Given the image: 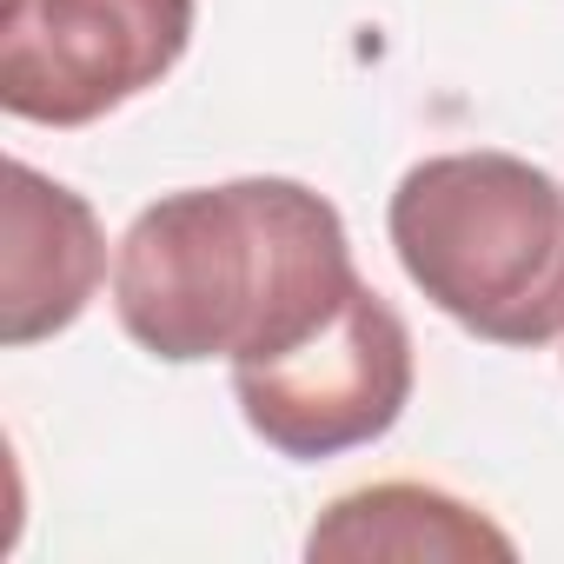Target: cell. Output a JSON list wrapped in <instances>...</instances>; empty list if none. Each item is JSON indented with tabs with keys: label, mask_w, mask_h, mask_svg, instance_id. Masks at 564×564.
<instances>
[{
	"label": "cell",
	"mask_w": 564,
	"mask_h": 564,
	"mask_svg": "<svg viewBox=\"0 0 564 564\" xmlns=\"http://www.w3.org/2000/svg\"><path fill=\"white\" fill-rule=\"evenodd\" d=\"M359 293L346 219L306 180L160 193L113 246V319L166 366H259L306 346Z\"/></svg>",
	"instance_id": "1"
},
{
	"label": "cell",
	"mask_w": 564,
	"mask_h": 564,
	"mask_svg": "<svg viewBox=\"0 0 564 564\" xmlns=\"http://www.w3.org/2000/svg\"><path fill=\"white\" fill-rule=\"evenodd\" d=\"M392 252L412 286L471 339H564V180L498 153H432L386 206Z\"/></svg>",
	"instance_id": "2"
},
{
	"label": "cell",
	"mask_w": 564,
	"mask_h": 564,
	"mask_svg": "<svg viewBox=\"0 0 564 564\" xmlns=\"http://www.w3.org/2000/svg\"><path fill=\"white\" fill-rule=\"evenodd\" d=\"M412 379L419 366H412L405 319L359 279V293L306 346L259 366H232V399L239 419L279 458L313 465L386 438L412 405Z\"/></svg>",
	"instance_id": "3"
},
{
	"label": "cell",
	"mask_w": 564,
	"mask_h": 564,
	"mask_svg": "<svg viewBox=\"0 0 564 564\" xmlns=\"http://www.w3.org/2000/svg\"><path fill=\"white\" fill-rule=\"evenodd\" d=\"M193 47V0H8L0 107L34 127H94L160 87Z\"/></svg>",
	"instance_id": "4"
},
{
	"label": "cell",
	"mask_w": 564,
	"mask_h": 564,
	"mask_svg": "<svg viewBox=\"0 0 564 564\" xmlns=\"http://www.w3.org/2000/svg\"><path fill=\"white\" fill-rule=\"evenodd\" d=\"M0 239H8L0 246V339L41 346L67 333L107 279V232L94 206L54 173L8 160Z\"/></svg>",
	"instance_id": "5"
},
{
	"label": "cell",
	"mask_w": 564,
	"mask_h": 564,
	"mask_svg": "<svg viewBox=\"0 0 564 564\" xmlns=\"http://www.w3.org/2000/svg\"><path fill=\"white\" fill-rule=\"evenodd\" d=\"M313 564H425V557H518V544L465 498L412 478L359 485L319 511L306 531Z\"/></svg>",
	"instance_id": "6"
}]
</instances>
